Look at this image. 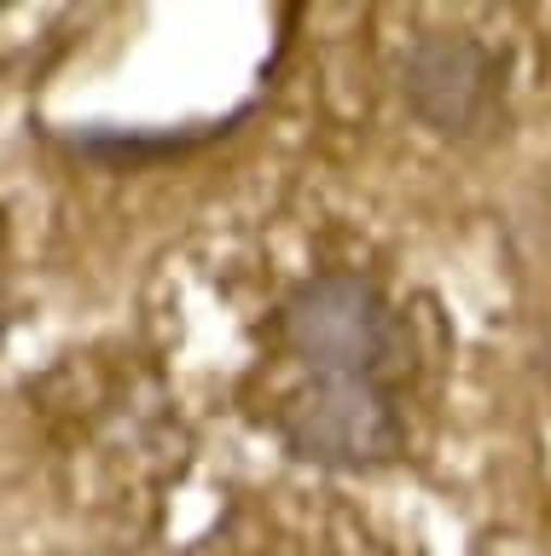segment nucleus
I'll use <instances>...</instances> for the list:
<instances>
[{"instance_id": "obj_1", "label": "nucleus", "mask_w": 551, "mask_h": 556, "mask_svg": "<svg viewBox=\"0 0 551 556\" xmlns=\"http://www.w3.org/2000/svg\"><path fill=\"white\" fill-rule=\"evenodd\" d=\"M279 342L308 377H377L395 382V371L412 359L406 313L389 302V290L372 273L331 267L302 278L279 302Z\"/></svg>"}, {"instance_id": "obj_2", "label": "nucleus", "mask_w": 551, "mask_h": 556, "mask_svg": "<svg viewBox=\"0 0 551 556\" xmlns=\"http://www.w3.org/2000/svg\"><path fill=\"white\" fill-rule=\"evenodd\" d=\"M273 434L320 476H377L406 458L401 394L377 377H308L273 406Z\"/></svg>"}, {"instance_id": "obj_5", "label": "nucleus", "mask_w": 551, "mask_h": 556, "mask_svg": "<svg viewBox=\"0 0 551 556\" xmlns=\"http://www.w3.org/2000/svg\"><path fill=\"white\" fill-rule=\"evenodd\" d=\"M7 337H12V302H7V290H0V354H7Z\"/></svg>"}, {"instance_id": "obj_3", "label": "nucleus", "mask_w": 551, "mask_h": 556, "mask_svg": "<svg viewBox=\"0 0 551 556\" xmlns=\"http://www.w3.org/2000/svg\"><path fill=\"white\" fill-rule=\"evenodd\" d=\"M511 52L471 29H418L401 52V99L447 146H476L505 122Z\"/></svg>"}, {"instance_id": "obj_4", "label": "nucleus", "mask_w": 551, "mask_h": 556, "mask_svg": "<svg viewBox=\"0 0 551 556\" xmlns=\"http://www.w3.org/2000/svg\"><path fill=\"white\" fill-rule=\"evenodd\" d=\"M238 122V116H233ZM233 122H203L198 134H116V128H82L71 134V146L82 156H99V163H158V156H180V151H198L210 146L215 134H227Z\"/></svg>"}]
</instances>
